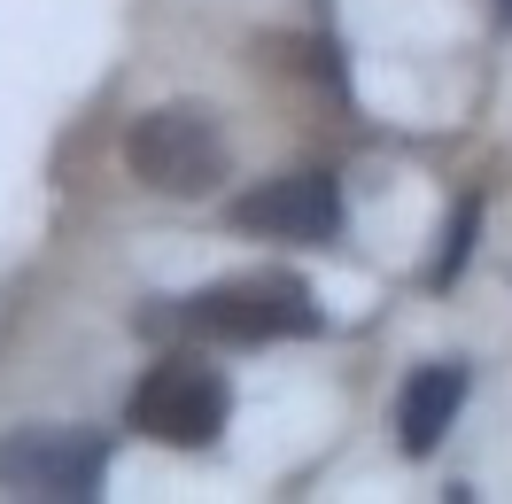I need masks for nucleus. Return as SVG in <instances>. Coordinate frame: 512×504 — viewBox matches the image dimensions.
Masks as SVG:
<instances>
[{
	"mask_svg": "<svg viewBox=\"0 0 512 504\" xmlns=\"http://www.w3.org/2000/svg\"><path fill=\"white\" fill-rule=\"evenodd\" d=\"M179 326L202 334V342H233V349H256V342H311L326 318L311 303V287L295 272H241V280H218L179 303Z\"/></svg>",
	"mask_w": 512,
	"mask_h": 504,
	"instance_id": "nucleus-1",
	"label": "nucleus"
},
{
	"mask_svg": "<svg viewBox=\"0 0 512 504\" xmlns=\"http://www.w3.org/2000/svg\"><path fill=\"white\" fill-rule=\"evenodd\" d=\"M225 163H233V148H225L218 117L202 101H163L148 117H132V132H125V171L148 194H179V202L218 194Z\"/></svg>",
	"mask_w": 512,
	"mask_h": 504,
	"instance_id": "nucleus-2",
	"label": "nucleus"
},
{
	"mask_svg": "<svg viewBox=\"0 0 512 504\" xmlns=\"http://www.w3.org/2000/svg\"><path fill=\"white\" fill-rule=\"evenodd\" d=\"M225 419H233V380L187 349L156 357L132 388V435L171 442V450H210L225 435Z\"/></svg>",
	"mask_w": 512,
	"mask_h": 504,
	"instance_id": "nucleus-3",
	"label": "nucleus"
},
{
	"mask_svg": "<svg viewBox=\"0 0 512 504\" xmlns=\"http://www.w3.org/2000/svg\"><path fill=\"white\" fill-rule=\"evenodd\" d=\"M109 435L94 427H55V419H32V427H8L0 435V489L16 497H101L109 481Z\"/></svg>",
	"mask_w": 512,
	"mask_h": 504,
	"instance_id": "nucleus-4",
	"label": "nucleus"
},
{
	"mask_svg": "<svg viewBox=\"0 0 512 504\" xmlns=\"http://www.w3.org/2000/svg\"><path fill=\"white\" fill-rule=\"evenodd\" d=\"M225 218H233V233H256V241H334L342 187H334V171H288V179L249 187Z\"/></svg>",
	"mask_w": 512,
	"mask_h": 504,
	"instance_id": "nucleus-5",
	"label": "nucleus"
},
{
	"mask_svg": "<svg viewBox=\"0 0 512 504\" xmlns=\"http://www.w3.org/2000/svg\"><path fill=\"white\" fill-rule=\"evenodd\" d=\"M466 388H474V373H466L458 357H435V365H419V373L404 380V396H396V442H404V458H427V450L450 435Z\"/></svg>",
	"mask_w": 512,
	"mask_h": 504,
	"instance_id": "nucleus-6",
	"label": "nucleus"
},
{
	"mask_svg": "<svg viewBox=\"0 0 512 504\" xmlns=\"http://www.w3.org/2000/svg\"><path fill=\"white\" fill-rule=\"evenodd\" d=\"M474 233H481V194H458L443 249H435V264H427V287H450L458 272H466V256H474Z\"/></svg>",
	"mask_w": 512,
	"mask_h": 504,
	"instance_id": "nucleus-7",
	"label": "nucleus"
},
{
	"mask_svg": "<svg viewBox=\"0 0 512 504\" xmlns=\"http://www.w3.org/2000/svg\"><path fill=\"white\" fill-rule=\"evenodd\" d=\"M489 8H497V24H505V32H512V0H489Z\"/></svg>",
	"mask_w": 512,
	"mask_h": 504,
	"instance_id": "nucleus-8",
	"label": "nucleus"
}]
</instances>
